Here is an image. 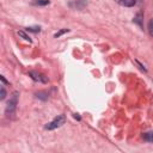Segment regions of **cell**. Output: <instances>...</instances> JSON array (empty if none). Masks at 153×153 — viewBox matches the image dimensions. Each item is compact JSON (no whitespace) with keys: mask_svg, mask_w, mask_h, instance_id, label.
I'll return each mask as SVG.
<instances>
[{"mask_svg":"<svg viewBox=\"0 0 153 153\" xmlns=\"http://www.w3.org/2000/svg\"><path fill=\"white\" fill-rule=\"evenodd\" d=\"M26 30L30 32H39L41 27L39 26H30V27H26Z\"/></svg>","mask_w":153,"mask_h":153,"instance_id":"cell-8","label":"cell"},{"mask_svg":"<svg viewBox=\"0 0 153 153\" xmlns=\"http://www.w3.org/2000/svg\"><path fill=\"white\" fill-rule=\"evenodd\" d=\"M117 4H120L121 6H124V7H131L136 4V0H116Z\"/></svg>","mask_w":153,"mask_h":153,"instance_id":"cell-4","label":"cell"},{"mask_svg":"<svg viewBox=\"0 0 153 153\" xmlns=\"http://www.w3.org/2000/svg\"><path fill=\"white\" fill-rule=\"evenodd\" d=\"M50 1L49 0H33L32 4L33 5H38V6H44V5H48Z\"/></svg>","mask_w":153,"mask_h":153,"instance_id":"cell-6","label":"cell"},{"mask_svg":"<svg viewBox=\"0 0 153 153\" xmlns=\"http://www.w3.org/2000/svg\"><path fill=\"white\" fill-rule=\"evenodd\" d=\"M65 32H68V29H63V30L59 31L57 33H55V37H59V36H61V35H62V33H65Z\"/></svg>","mask_w":153,"mask_h":153,"instance_id":"cell-12","label":"cell"},{"mask_svg":"<svg viewBox=\"0 0 153 153\" xmlns=\"http://www.w3.org/2000/svg\"><path fill=\"white\" fill-rule=\"evenodd\" d=\"M18 35L20 36V37H23L25 41H29V42H31V39H30V37L27 36V35H25V32H23V31H19L18 32Z\"/></svg>","mask_w":153,"mask_h":153,"instance_id":"cell-10","label":"cell"},{"mask_svg":"<svg viewBox=\"0 0 153 153\" xmlns=\"http://www.w3.org/2000/svg\"><path fill=\"white\" fill-rule=\"evenodd\" d=\"M5 97H6V91H5L4 87H1V97H0V99H4Z\"/></svg>","mask_w":153,"mask_h":153,"instance_id":"cell-13","label":"cell"},{"mask_svg":"<svg viewBox=\"0 0 153 153\" xmlns=\"http://www.w3.org/2000/svg\"><path fill=\"white\" fill-rule=\"evenodd\" d=\"M36 97H37V98H41V99H43V100H45V99L48 98V94H47L45 92H38V93H36Z\"/></svg>","mask_w":153,"mask_h":153,"instance_id":"cell-7","label":"cell"},{"mask_svg":"<svg viewBox=\"0 0 153 153\" xmlns=\"http://www.w3.org/2000/svg\"><path fill=\"white\" fill-rule=\"evenodd\" d=\"M141 17H142V14H141V13H139V14H137V16L134 18V22H135V23H137L140 26L142 25V24H141Z\"/></svg>","mask_w":153,"mask_h":153,"instance_id":"cell-11","label":"cell"},{"mask_svg":"<svg viewBox=\"0 0 153 153\" xmlns=\"http://www.w3.org/2000/svg\"><path fill=\"white\" fill-rule=\"evenodd\" d=\"M148 31H149V35L151 36H153V18L149 20V23H148Z\"/></svg>","mask_w":153,"mask_h":153,"instance_id":"cell-9","label":"cell"},{"mask_svg":"<svg viewBox=\"0 0 153 153\" xmlns=\"http://www.w3.org/2000/svg\"><path fill=\"white\" fill-rule=\"evenodd\" d=\"M30 75L33 80L36 81H42V82H47V78H44V75L37 73V72H30Z\"/></svg>","mask_w":153,"mask_h":153,"instance_id":"cell-3","label":"cell"},{"mask_svg":"<svg viewBox=\"0 0 153 153\" xmlns=\"http://www.w3.org/2000/svg\"><path fill=\"white\" fill-rule=\"evenodd\" d=\"M17 103H18V93L14 92L12 98L8 100L7 103V106H6V115L10 116V115H13L14 111H16V106H17Z\"/></svg>","mask_w":153,"mask_h":153,"instance_id":"cell-2","label":"cell"},{"mask_svg":"<svg viewBox=\"0 0 153 153\" xmlns=\"http://www.w3.org/2000/svg\"><path fill=\"white\" fill-rule=\"evenodd\" d=\"M65 122H66V117H65L63 115H59V116H56L51 122H49V123L45 126V129H48V130L56 129V128L61 127L62 124H65Z\"/></svg>","mask_w":153,"mask_h":153,"instance_id":"cell-1","label":"cell"},{"mask_svg":"<svg viewBox=\"0 0 153 153\" xmlns=\"http://www.w3.org/2000/svg\"><path fill=\"white\" fill-rule=\"evenodd\" d=\"M142 137H143V140H145V141H147V142H153V131L143 133Z\"/></svg>","mask_w":153,"mask_h":153,"instance_id":"cell-5","label":"cell"}]
</instances>
